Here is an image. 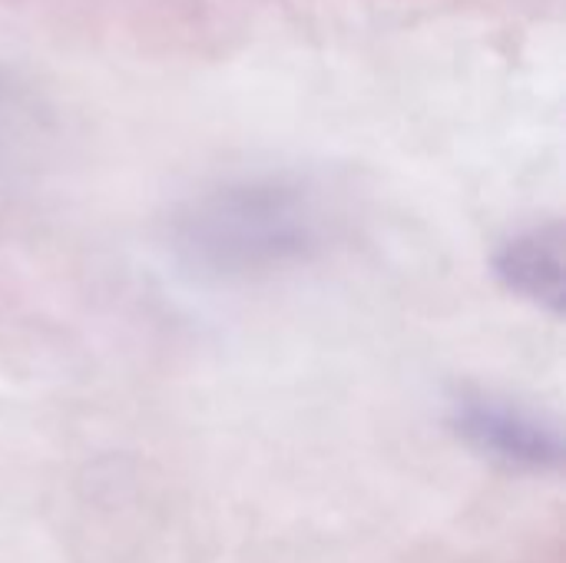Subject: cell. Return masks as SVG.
Returning a JSON list of instances; mask_svg holds the SVG:
<instances>
[{
    "mask_svg": "<svg viewBox=\"0 0 566 563\" xmlns=\"http://www.w3.org/2000/svg\"><path fill=\"white\" fill-rule=\"evenodd\" d=\"M335 192L292 169L219 179L186 196L169 222L172 259L209 282H255L315 262L338 236Z\"/></svg>",
    "mask_w": 566,
    "mask_h": 563,
    "instance_id": "1",
    "label": "cell"
},
{
    "mask_svg": "<svg viewBox=\"0 0 566 563\" xmlns=\"http://www.w3.org/2000/svg\"><path fill=\"white\" fill-rule=\"evenodd\" d=\"M494 272L501 285L551 315H564L566 305V232L560 219L537 222L511 236L497 256Z\"/></svg>",
    "mask_w": 566,
    "mask_h": 563,
    "instance_id": "3",
    "label": "cell"
},
{
    "mask_svg": "<svg viewBox=\"0 0 566 563\" xmlns=\"http://www.w3.org/2000/svg\"><path fill=\"white\" fill-rule=\"evenodd\" d=\"M448 425L471 451L511 471L551 475L564 468L560 425L514 398L461 388L448 405Z\"/></svg>",
    "mask_w": 566,
    "mask_h": 563,
    "instance_id": "2",
    "label": "cell"
}]
</instances>
